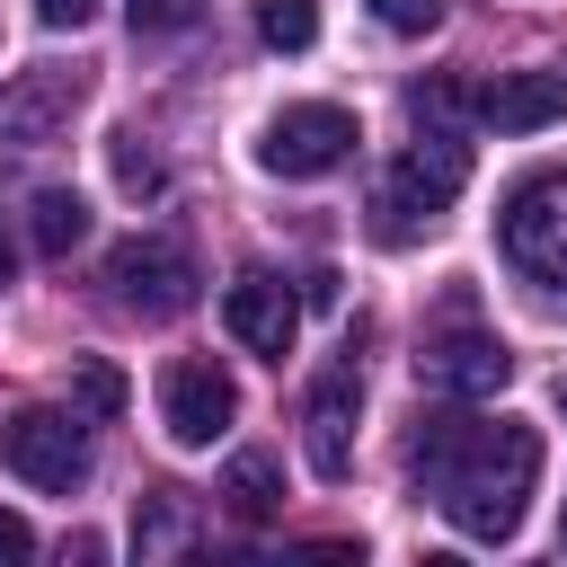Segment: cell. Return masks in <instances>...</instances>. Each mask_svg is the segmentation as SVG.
I'll return each instance as SVG.
<instances>
[{"label":"cell","mask_w":567,"mask_h":567,"mask_svg":"<svg viewBox=\"0 0 567 567\" xmlns=\"http://www.w3.org/2000/svg\"><path fill=\"white\" fill-rule=\"evenodd\" d=\"M133 540H142V549H177V540H186V505H177V496H151V514L133 523Z\"/></svg>","instance_id":"d6986e66"},{"label":"cell","mask_w":567,"mask_h":567,"mask_svg":"<svg viewBox=\"0 0 567 567\" xmlns=\"http://www.w3.org/2000/svg\"><path fill=\"white\" fill-rule=\"evenodd\" d=\"M0 461H9L27 487H44V496H71V487L89 478L80 416H62V408H18V416H0Z\"/></svg>","instance_id":"277c9868"},{"label":"cell","mask_w":567,"mask_h":567,"mask_svg":"<svg viewBox=\"0 0 567 567\" xmlns=\"http://www.w3.org/2000/svg\"><path fill=\"white\" fill-rule=\"evenodd\" d=\"M221 505H230L239 523H266V514L284 505V470H275V452H239V461L221 470Z\"/></svg>","instance_id":"5bb4252c"},{"label":"cell","mask_w":567,"mask_h":567,"mask_svg":"<svg viewBox=\"0 0 567 567\" xmlns=\"http://www.w3.org/2000/svg\"><path fill=\"white\" fill-rule=\"evenodd\" d=\"M115 186L124 195H159V159L142 151V133H115Z\"/></svg>","instance_id":"ac0fdd59"},{"label":"cell","mask_w":567,"mask_h":567,"mask_svg":"<svg viewBox=\"0 0 567 567\" xmlns=\"http://www.w3.org/2000/svg\"><path fill=\"white\" fill-rule=\"evenodd\" d=\"M18 275V239H9V221H0V284Z\"/></svg>","instance_id":"cb8c5ba5"},{"label":"cell","mask_w":567,"mask_h":567,"mask_svg":"<svg viewBox=\"0 0 567 567\" xmlns=\"http://www.w3.org/2000/svg\"><path fill=\"white\" fill-rule=\"evenodd\" d=\"M408 470L434 487V505L452 514V532L514 540V523H523V505L540 487V434L514 425V416H496V425H478V416H425L416 443H408Z\"/></svg>","instance_id":"6da1fadb"},{"label":"cell","mask_w":567,"mask_h":567,"mask_svg":"<svg viewBox=\"0 0 567 567\" xmlns=\"http://www.w3.org/2000/svg\"><path fill=\"white\" fill-rule=\"evenodd\" d=\"M558 408H567V381H558Z\"/></svg>","instance_id":"d4e9b609"},{"label":"cell","mask_w":567,"mask_h":567,"mask_svg":"<svg viewBox=\"0 0 567 567\" xmlns=\"http://www.w3.org/2000/svg\"><path fill=\"white\" fill-rule=\"evenodd\" d=\"M221 319H230V337H239L248 354H266V363H284L292 337H301V301H292L275 275H257V266L221 292Z\"/></svg>","instance_id":"30bf717a"},{"label":"cell","mask_w":567,"mask_h":567,"mask_svg":"<svg viewBox=\"0 0 567 567\" xmlns=\"http://www.w3.org/2000/svg\"><path fill=\"white\" fill-rule=\"evenodd\" d=\"M372 18H381V27H399V35H425V27L443 18V0H372Z\"/></svg>","instance_id":"ffe728a7"},{"label":"cell","mask_w":567,"mask_h":567,"mask_svg":"<svg viewBox=\"0 0 567 567\" xmlns=\"http://www.w3.org/2000/svg\"><path fill=\"white\" fill-rule=\"evenodd\" d=\"M505 257L540 284H567V177H532L505 204Z\"/></svg>","instance_id":"52a82bcc"},{"label":"cell","mask_w":567,"mask_h":567,"mask_svg":"<svg viewBox=\"0 0 567 567\" xmlns=\"http://www.w3.org/2000/svg\"><path fill=\"white\" fill-rule=\"evenodd\" d=\"M354 142L363 133H354L346 106H284L266 124V142H257V168H275V177H328Z\"/></svg>","instance_id":"8992f818"},{"label":"cell","mask_w":567,"mask_h":567,"mask_svg":"<svg viewBox=\"0 0 567 567\" xmlns=\"http://www.w3.org/2000/svg\"><path fill=\"white\" fill-rule=\"evenodd\" d=\"M558 115H567V71H505L478 97V124H496V133H540Z\"/></svg>","instance_id":"7c38bea8"},{"label":"cell","mask_w":567,"mask_h":567,"mask_svg":"<svg viewBox=\"0 0 567 567\" xmlns=\"http://www.w3.org/2000/svg\"><path fill=\"white\" fill-rule=\"evenodd\" d=\"M0 558H35V532H27V514H9V505H0Z\"/></svg>","instance_id":"44dd1931"},{"label":"cell","mask_w":567,"mask_h":567,"mask_svg":"<svg viewBox=\"0 0 567 567\" xmlns=\"http://www.w3.org/2000/svg\"><path fill=\"white\" fill-rule=\"evenodd\" d=\"M80 97H89V80L62 71V62L0 80V142H53V133L80 115Z\"/></svg>","instance_id":"9c48e42d"},{"label":"cell","mask_w":567,"mask_h":567,"mask_svg":"<svg viewBox=\"0 0 567 567\" xmlns=\"http://www.w3.org/2000/svg\"><path fill=\"white\" fill-rule=\"evenodd\" d=\"M461 186H470V142L425 124V142H408V151H399V168L381 177V204H372L381 221H372V230H381V239H408V230H416V221H434Z\"/></svg>","instance_id":"7a4b0ae2"},{"label":"cell","mask_w":567,"mask_h":567,"mask_svg":"<svg viewBox=\"0 0 567 567\" xmlns=\"http://www.w3.org/2000/svg\"><path fill=\"white\" fill-rule=\"evenodd\" d=\"M124 18H133V35H177L204 18V0H124Z\"/></svg>","instance_id":"e0dca14e"},{"label":"cell","mask_w":567,"mask_h":567,"mask_svg":"<svg viewBox=\"0 0 567 567\" xmlns=\"http://www.w3.org/2000/svg\"><path fill=\"white\" fill-rule=\"evenodd\" d=\"M257 35L275 53H310L319 44V0H257Z\"/></svg>","instance_id":"9a60e30c"},{"label":"cell","mask_w":567,"mask_h":567,"mask_svg":"<svg viewBox=\"0 0 567 567\" xmlns=\"http://www.w3.org/2000/svg\"><path fill=\"white\" fill-rule=\"evenodd\" d=\"M416 372H425L434 390H452V399H496V390L514 381V354H505V337H487V328H452V337H434V346L416 354Z\"/></svg>","instance_id":"8fae6325"},{"label":"cell","mask_w":567,"mask_h":567,"mask_svg":"<svg viewBox=\"0 0 567 567\" xmlns=\"http://www.w3.org/2000/svg\"><path fill=\"white\" fill-rule=\"evenodd\" d=\"M301 301H310V310H337V275H328V266H319V275H310V284H301Z\"/></svg>","instance_id":"603a6c76"},{"label":"cell","mask_w":567,"mask_h":567,"mask_svg":"<svg viewBox=\"0 0 567 567\" xmlns=\"http://www.w3.org/2000/svg\"><path fill=\"white\" fill-rule=\"evenodd\" d=\"M27 239H35V257H71V248L89 239V204H80L71 186H44V195L27 204Z\"/></svg>","instance_id":"4fadbf2b"},{"label":"cell","mask_w":567,"mask_h":567,"mask_svg":"<svg viewBox=\"0 0 567 567\" xmlns=\"http://www.w3.org/2000/svg\"><path fill=\"white\" fill-rule=\"evenodd\" d=\"M71 399H80L89 416H115V408H124V372H115V363H97V354H89V363H71Z\"/></svg>","instance_id":"2e32d148"},{"label":"cell","mask_w":567,"mask_h":567,"mask_svg":"<svg viewBox=\"0 0 567 567\" xmlns=\"http://www.w3.org/2000/svg\"><path fill=\"white\" fill-rule=\"evenodd\" d=\"M195 257H186V239H168V230H142V239H115L106 248V292H115V310H133V319H177V310H195Z\"/></svg>","instance_id":"3957f363"},{"label":"cell","mask_w":567,"mask_h":567,"mask_svg":"<svg viewBox=\"0 0 567 567\" xmlns=\"http://www.w3.org/2000/svg\"><path fill=\"white\" fill-rule=\"evenodd\" d=\"M354 408H363L354 363H328V372L310 381V408H301V452H310V470H319L328 487L354 470Z\"/></svg>","instance_id":"ba28073f"},{"label":"cell","mask_w":567,"mask_h":567,"mask_svg":"<svg viewBox=\"0 0 567 567\" xmlns=\"http://www.w3.org/2000/svg\"><path fill=\"white\" fill-rule=\"evenodd\" d=\"M230 416H239V390H230V372H221V363L186 354V363H168V372H159V425H168V443H177V452H204L213 434H230Z\"/></svg>","instance_id":"5b68a950"},{"label":"cell","mask_w":567,"mask_h":567,"mask_svg":"<svg viewBox=\"0 0 567 567\" xmlns=\"http://www.w3.org/2000/svg\"><path fill=\"white\" fill-rule=\"evenodd\" d=\"M35 18H44V27H89L97 0H35Z\"/></svg>","instance_id":"7402d4cb"}]
</instances>
